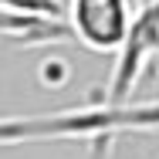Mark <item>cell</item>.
Listing matches in <instances>:
<instances>
[{
	"instance_id": "7a4b0ae2",
	"label": "cell",
	"mask_w": 159,
	"mask_h": 159,
	"mask_svg": "<svg viewBox=\"0 0 159 159\" xmlns=\"http://www.w3.org/2000/svg\"><path fill=\"white\" fill-rule=\"evenodd\" d=\"M0 14H10V17H31V20H48V24H61L64 7H61V0H0Z\"/></svg>"
},
{
	"instance_id": "3957f363",
	"label": "cell",
	"mask_w": 159,
	"mask_h": 159,
	"mask_svg": "<svg viewBox=\"0 0 159 159\" xmlns=\"http://www.w3.org/2000/svg\"><path fill=\"white\" fill-rule=\"evenodd\" d=\"M10 34H20V37H41V41H51V37H61V24H48V20H31V17H10L3 14L0 20Z\"/></svg>"
},
{
	"instance_id": "6da1fadb",
	"label": "cell",
	"mask_w": 159,
	"mask_h": 159,
	"mask_svg": "<svg viewBox=\"0 0 159 159\" xmlns=\"http://www.w3.org/2000/svg\"><path fill=\"white\" fill-rule=\"evenodd\" d=\"M132 7L129 0H71L68 7V31L88 51L115 54L129 37Z\"/></svg>"
}]
</instances>
